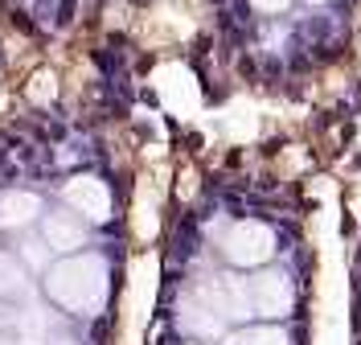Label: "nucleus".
<instances>
[{
  "instance_id": "3",
  "label": "nucleus",
  "mask_w": 361,
  "mask_h": 345,
  "mask_svg": "<svg viewBox=\"0 0 361 345\" xmlns=\"http://www.w3.org/2000/svg\"><path fill=\"white\" fill-rule=\"evenodd\" d=\"M250 288V308H255V317H267V321H279V317H288L295 308V284L288 272H259V276L247 279Z\"/></svg>"
},
{
  "instance_id": "5",
  "label": "nucleus",
  "mask_w": 361,
  "mask_h": 345,
  "mask_svg": "<svg viewBox=\"0 0 361 345\" xmlns=\"http://www.w3.org/2000/svg\"><path fill=\"white\" fill-rule=\"evenodd\" d=\"M62 198L87 222H107L111 218V189H107V181H99V177H74V181H66Z\"/></svg>"
},
{
  "instance_id": "12",
  "label": "nucleus",
  "mask_w": 361,
  "mask_h": 345,
  "mask_svg": "<svg viewBox=\"0 0 361 345\" xmlns=\"http://www.w3.org/2000/svg\"><path fill=\"white\" fill-rule=\"evenodd\" d=\"M308 4H329V0H308Z\"/></svg>"
},
{
  "instance_id": "9",
  "label": "nucleus",
  "mask_w": 361,
  "mask_h": 345,
  "mask_svg": "<svg viewBox=\"0 0 361 345\" xmlns=\"http://www.w3.org/2000/svg\"><path fill=\"white\" fill-rule=\"evenodd\" d=\"M230 345H292V337L279 325H250L243 333H234Z\"/></svg>"
},
{
  "instance_id": "2",
  "label": "nucleus",
  "mask_w": 361,
  "mask_h": 345,
  "mask_svg": "<svg viewBox=\"0 0 361 345\" xmlns=\"http://www.w3.org/2000/svg\"><path fill=\"white\" fill-rule=\"evenodd\" d=\"M222 255L230 267H243V272H255V267H267L271 255H275V230L259 218H243L226 230L222 238Z\"/></svg>"
},
{
  "instance_id": "11",
  "label": "nucleus",
  "mask_w": 361,
  "mask_h": 345,
  "mask_svg": "<svg viewBox=\"0 0 361 345\" xmlns=\"http://www.w3.org/2000/svg\"><path fill=\"white\" fill-rule=\"evenodd\" d=\"M250 8H259V13H283L292 0H247Z\"/></svg>"
},
{
  "instance_id": "4",
  "label": "nucleus",
  "mask_w": 361,
  "mask_h": 345,
  "mask_svg": "<svg viewBox=\"0 0 361 345\" xmlns=\"http://www.w3.org/2000/svg\"><path fill=\"white\" fill-rule=\"evenodd\" d=\"M42 238H45V247L49 251H58V255H70V251H82L87 247V218L82 214H74V210H49L45 214L42 210Z\"/></svg>"
},
{
  "instance_id": "1",
  "label": "nucleus",
  "mask_w": 361,
  "mask_h": 345,
  "mask_svg": "<svg viewBox=\"0 0 361 345\" xmlns=\"http://www.w3.org/2000/svg\"><path fill=\"white\" fill-rule=\"evenodd\" d=\"M45 292L58 308H66L74 317H99L111 292L107 263L90 251H70L54 267H45Z\"/></svg>"
},
{
  "instance_id": "8",
  "label": "nucleus",
  "mask_w": 361,
  "mask_h": 345,
  "mask_svg": "<svg viewBox=\"0 0 361 345\" xmlns=\"http://www.w3.org/2000/svg\"><path fill=\"white\" fill-rule=\"evenodd\" d=\"M25 292H29L25 267L17 263V255L0 251V296H25Z\"/></svg>"
},
{
  "instance_id": "7",
  "label": "nucleus",
  "mask_w": 361,
  "mask_h": 345,
  "mask_svg": "<svg viewBox=\"0 0 361 345\" xmlns=\"http://www.w3.org/2000/svg\"><path fill=\"white\" fill-rule=\"evenodd\" d=\"M180 325L197 337H218L222 333V308L214 292H202V300H185L180 304Z\"/></svg>"
},
{
  "instance_id": "10",
  "label": "nucleus",
  "mask_w": 361,
  "mask_h": 345,
  "mask_svg": "<svg viewBox=\"0 0 361 345\" xmlns=\"http://www.w3.org/2000/svg\"><path fill=\"white\" fill-rule=\"evenodd\" d=\"M25 263H33V267H49V247H45V238H29L21 247Z\"/></svg>"
},
{
  "instance_id": "13",
  "label": "nucleus",
  "mask_w": 361,
  "mask_h": 345,
  "mask_svg": "<svg viewBox=\"0 0 361 345\" xmlns=\"http://www.w3.org/2000/svg\"><path fill=\"white\" fill-rule=\"evenodd\" d=\"M0 345H13V341H8V337H0Z\"/></svg>"
},
{
  "instance_id": "6",
  "label": "nucleus",
  "mask_w": 361,
  "mask_h": 345,
  "mask_svg": "<svg viewBox=\"0 0 361 345\" xmlns=\"http://www.w3.org/2000/svg\"><path fill=\"white\" fill-rule=\"evenodd\" d=\"M42 198L29 189H4L0 193V230H25L42 218Z\"/></svg>"
}]
</instances>
